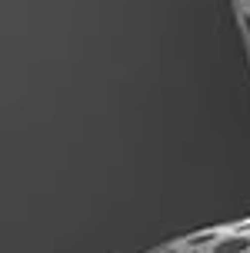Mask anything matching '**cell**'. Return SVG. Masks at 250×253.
I'll return each instance as SVG.
<instances>
[{
	"label": "cell",
	"mask_w": 250,
	"mask_h": 253,
	"mask_svg": "<svg viewBox=\"0 0 250 253\" xmlns=\"http://www.w3.org/2000/svg\"><path fill=\"white\" fill-rule=\"evenodd\" d=\"M207 253H250V233H240V230H234V227L220 230Z\"/></svg>",
	"instance_id": "obj_1"
},
{
	"label": "cell",
	"mask_w": 250,
	"mask_h": 253,
	"mask_svg": "<svg viewBox=\"0 0 250 253\" xmlns=\"http://www.w3.org/2000/svg\"><path fill=\"white\" fill-rule=\"evenodd\" d=\"M237 24H240L244 40H250V10H247V7H237Z\"/></svg>",
	"instance_id": "obj_2"
},
{
	"label": "cell",
	"mask_w": 250,
	"mask_h": 253,
	"mask_svg": "<svg viewBox=\"0 0 250 253\" xmlns=\"http://www.w3.org/2000/svg\"><path fill=\"white\" fill-rule=\"evenodd\" d=\"M180 253H207V250H197V247H184L180 243Z\"/></svg>",
	"instance_id": "obj_3"
},
{
	"label": "cell",
	"mask_w": 250,
	"mask_h": 253,
	"mask_svg": "<svg viewBox=\"0 0 250 253\" xmlns=\"http://www.w3.org/2000/svg\"><path fill=\"white\" fill-rule=\"evenodd\" d=\"M234 3H237V7H244V0H234Z\"/></svg>",
	"instance_id": "obj_4"
}]
</instances>
